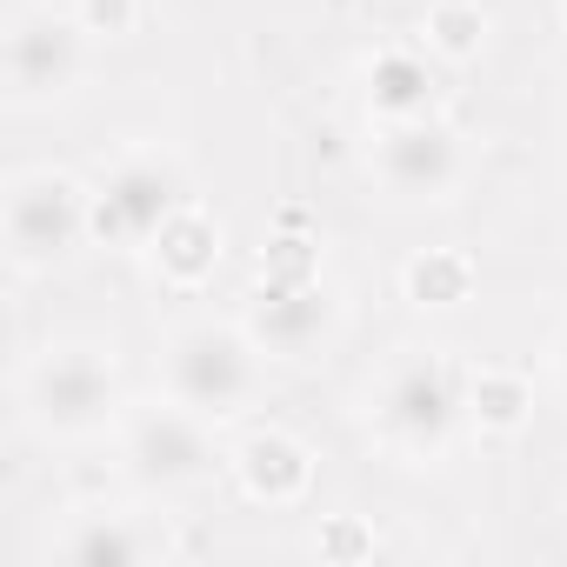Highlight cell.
<instances>
[{"instance_id": "cell-1", "label": "cell", "mask_w": 567, "mask_h": 567, "mask_svg": "<svg viewBox=\"0 0 567 567\" xmlns=\"http://www.w3.org/2000/svg\"><path fill=\"white\" fill-rule=\"evenodd\" d=\"M127 374L114 341L94 334H61L48 348H34L14 368V414L34 441L48 447H87V441H114L121 414H127Z\"/></svg>"}, {"instance_id": "cell-2", "label": "cell", "mask_w": 567, "mask_h": 567, "mask_svg": "<svg viewBox=\"0 0 567 567\" xmlns=\"http://www.w3.org/2000/svg\"><path fill=\"white\" fill-rule=\"evenodd\" d=\"M368 441L401 467H447L467 434V374L441 348H394L361 388Z\"/></svg>"}, {"instance_id": "cell-3", "label": "cell", "mask_w": 567, "mask_h": 567, "mask_svg": "<svg viewBox=\"0 0 567 567\" xmlns=\"http://www.w3.org/2000/svg\"><path fill=\"white\" fill-rule=\"evenodd\" d=\"M267 354L260 341L247 334V321H214V315H194V321H174L161 334V354H154V381L167 401L194 408L200 421L214 427H234L260 408L267 394Z\"/></svg>"}, {"instance_id": "cell-4", "label": "cell", "mask_w": 567, "mask_h": 567, "mask_svg": "<svg viewBox=\"0 0 567 567\" xmlns=\"http://www.w3.org/2000/svg\"><path fill=\"white\" fill-rule=\"evenodd\" d=\"M94 34L81 28L74 0H28L0 34V94L14 114H54L87 87Z\"/></svg>"}, {"instance_id": "cell-5", "label": "cell", "mask_w": 567, "mask_h": 567, "mask_svg": "<svg viewBox=\"0 0 567 567\" xmlns=\"http://www.w3.org/2000/svg\"><path fill=\"white\" fill-rule=\"evenodd\" d=\"M94 240V187L68 167H21L0 187V247L21 280L61 274Z\"/></svg>"}, {"instance_id": "cell-6", "label": "cell", "mask_w": 567, "mask_h": 567, "mask_svg": "<svg viewBox=\"0 0 567 567\" xmlns=\"http://www.w3.org/2000/svg\"><path fill=\"white\" fill-rule=\"evenodd\" d=\"M187 200H194V181H187L181 154L161 147V141H134L94 181V240L101 247H121V254H147L154 234Z\"/></svg>"}, {"instance_id": "cell-7", "label": "cell", "mask_w": 567, "mask_h": 567, "mask_svg": "<svg viewBox=\"0 0 567 567\" xmlns=\"http://www.w3.org/2000/svg\"><path fill=\"white\" fill-rule=\"evenodd\" d=\"M368 174L394 207H447L474 181V141L447 114H414V121H374L368 141Z\"/></svg>"}, {"instance_id": "cell-8", "label": "cell", "mask_w": 567, "mask_h": 567, "mask_svg": "<svg viewBox=\"0 0 567 567\" xmlns=\"http://www.w3.org/2000/svg\"><path fill=\"white\" fill-rule=\"evenodd\" d=\"M121 467L134 474V487L147 494H200L214 474H227V454L214 441V421H200L181 401H134L114 427Z\"/></svg>"}, {"instance_id": "cell-9", "label": "cell", "mask_w": 567, "mask_h": 567, "mask_svg": "<svg viewBox=\"0 0 567 567\" xmlns=\"http://www.w3.org/2000/svg\"><path fill=\"white\" fill-rule=\"evenodd\" d=\"M181 554V534L147 501H74L41 534V560L68 567H161Z\"/></svg>"}, {"instance_id": "cell-10", "label": "cell", "mask_w": 567, "mask_h": 567, "mask_svg": "<svg viewBox=\"0 0 567 567\" xmlns=\"http://www.w3.org/2000/svg\"><path fill=\"white\" fill-rule=\"evenodd\" d=\"M240 321H247V334L260 341L267 361L308 368L341 341L348 301H341V288L328 274H260V288L247 295Z\"/></svg>"}, {"instance_id": "cell-11", "label": "cell", "mask_w": 567, "mask_h": 567, "mask_svg": "<svg viewBox=\"0 0 567 567\" xmlns=\"http://www.w3.org/2000/svg\"><path fill=\"white\" fill-rule=\"evenodd\" d=\"M315 447L295 434V427H247L234 447H227V481L254 501V507H308L315 494Z\"/></svg>"}, {"instance_id": "cell-12", "label": "cell", "mask_w": 567, "mask_h": 567, "mask_svg": "<svg viewBox=\"0 0 567 567\" xmlns=\"http://www.w3.org/2000/svg\"><path fill=\"white\" fill-rule=\"evenodd\" d=\"M147 260H154V274L167 280L174 295H200L207 280H214V267H220V220H214L200 200H187V207L154 234Z\"/></svg>"}, {"instance_id": "cell-13", "label": "cell", "mask_w": 567, "mask_h": 567, "mask_svg": "<svg viewBox=\"0 0 567 567\" xmlns=\"http://www.w3.org/2000/svg\"><path fill=\"white\" fill-rule=\"evenodd\" d=\"M368 114H374V121L441 114L434 54H427V48H381V54L368 61Z\"/></svg>"}, {"instance_id": "cell-14", "label": "cell", "mask_w": 567, "mask_h": 567, "mask_svg": "<svg viewBox=\"0 0 567 567\" xmlns=\"http://www.w3.org/2000/svg\"><path fill=\"white\" fill-rule=\"evenodd\" d=\"M534 421V381L514 368H474L467 374V427L487 441H507Z\"/></svg>"}, {"instance_id": "cell-15", "label": "cell", "mask_w": 567, "mask_h": 567, "mask_svg": "<svg viewBox=\"0 0 567 567\" xmlns=\"http://www.w3.org/2000/svg\"><path fill=\"white\" fill-rule=\"evenodd\" d=\"M401 295L414 301V308H461L467 295H474V260L467 254H454V247H421L408 267H401Z\"/></svg>"}, {"instance_id": "cell-16", "label": "cell", "mask_w": 567, "mask_h": 567, "mask_svg": "<svg viewBox=\"0 0 567 567\" xmlns=\"http://www.w3.org/2000/svg\"><path fill=\"white\" fill-rule=\"evenodd\" d=\"M421 48L434 61L461 68V61H474L487 48V14L474 8V0H441V8H427V21H421Z\"/></svg>"}, {"instance_id": "cell-17", "label": "cell", "mask_w": 567, "mask_h": 567, "mask_svg": "<svg viewBox=\"0 0 567 567\" xmlns=\"http://www.w3.org/2000/svg\"><path fill=\"white\" fill-rule=\"evenodd\" d=\"M74 14L94 41H127L141 28V0H74Z\"/></svg>"}, {"instance_id": "cell-18", "label": "cell", "mask_w": 567, "mask_h": 567, "mask_svg": "<svg viewBox=\"0 0 567 567\" xmlns=\"http://www.w3.org/2000/svg\"><path fill=\"white\" fill-rule=\"evenodd\" d=\"M315 554H374V534H368L354 514H334V520L315 534Z\"/></svg>"}, {"instance_id": "cell-19", "label": "cell", "mask_w": 567, "mask_h": 567, "mask_svg": "<svg viewBox=\"0 0 567 567\" xmlns=\"http://www.w3.org/2000/svg\"><path fill=\"white\" fill-rule=\"evenodd\" d=\"M547 381H554V394L567 401V321H560V334L547 341Z\"/></svg>"}, {"instance_id": "cell-20", "label": "cell", "mask_w": 567, "mask_h": 567, "mask_svg": "<svg viewBox=\"0 0 567 567\" xmlns=\"http://www.w3.org/2000/svg\"><path fill=\"white\" fill-rule=\"evenodd\" d=\"M560 21H567V0H560Z\"/></svg>"}]
</instances>
